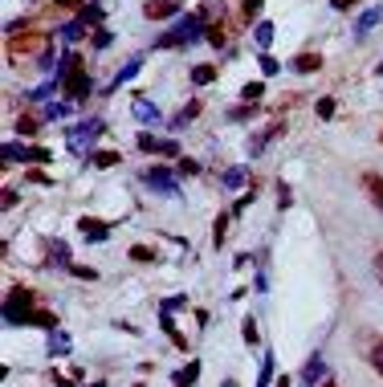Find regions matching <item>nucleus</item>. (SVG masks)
<instances>
[{
    "instance_id": "obj_14",
    "label": "nucleus",
    "mask_w": 383,
    "mask_h": 387,
    "mask_svg": "<svg viewBox=\"0 0 383 387\" xmlns=\"http://www.w3.org/2000/svg\"><path fill=\"white\" fill-rule=\"evenodd\" d=\"M379 21H383V9H379V4H375V9H367V13H359V21H355V37L363 41V37H367L371 29H375Z\"/></svg>"
},
{
    "instance_id": "obj_13",
    "label": "nucleus",
    "mask_w": 383,
    "mask_h": 387,
    "mask_svg": "<svg viewBox=\"0 0 383 387\" xmlns=\"http://www.w3.org/2000/svg\"><path fill=\"white\" fill-rule=\"evenodd\" d=\"M290 69H294V74H318V69H322V53H314V49H310V53H298V57L290 62Z\"/></svg>"
},
{
    "instance_id": "obj_25",
    "label": "nucleus",
    "mask_w": 383,
    "mask_h": 387,
    "mask_svg": "<svg viewBox=\"0 0 383 387\" xmlns=\"http://www.w3.org/2000/svg\"><path fill=\"white\" fill-rule=\"evenodd\" d=\"M208 82H217V65H196L192 69V86H208Z\"/></svg>"
},
{
    "instance_id": "obj_23",
    "label": "nucleus",
    "mask_w": 383,
    "mask_h": 387,
    "mask_svg": "<svg viewBox=\"0 0 383 387\" xmlns=\"http://www.w3.org/2000/svg\"><path fill=\"white\" fill-rule=\"evenodd\" d=\"M41 118H45V114H21L17 130H21V135H41V130H37V127H41Z\"/></svg>"
},
{
    "instance_id": "obj_42",
    "label": "nucleus",
    "mask_w": 383,
    "mask_h": 387,
    "mask_svg": "<svg viewBox=\"0 0 383 387\" xmlns=\"http://www.w3.org/2000/svg\"><path fill=\"white\" fill-rule=\"evenodd\" d=\"M241 335H245V342H257V330H253L249 318H245V326H241Z\"/></svg>"
},
{
    "instance_id": "obj_1",
    "label": "nucleus",
    "mask_w": 383,
    "mask_h": 387,
    "mask_svg": "<svg viewBox=\"0 0 383 387\" xmlns=\"http://www.w3.org/2000/svg\"><path fill=\"white\" fill-rule=\"evenodd\" d=\"M8 62L13 65H45L50 69L53 62V37L45 29H25V21L8 25Z\"/></svg>"
},
{
    "instance_id": "obj_40",
    "label": "nucleus",
    "mask_w": 383,
    "mask_h": 387,
    "mask_svg": "<svg viewBox=\"0 0 383 387\" xmlns=\"http://www.w3.org/2000/svg\"><path fill=\"white\" fill-rule=\"evenodd\" d=\"M355 4H359V0H331L334 13H347V9H355Z\"/></svg>"
},
{
    "instance_id": "obj_27",
    "label": "nucleus",
    "mask_w": 383,
    "mask_h": 387,
    "mask_svg": "<svg viewBox=\"0 0 383 387\" xmlns=\"http://www.w3.org/2000/svg\"><path fill=\"white\" fill-rule=\"evenodd\" d=\"M245 179H249V172H245V167H229V172L220 176V184H224V188H241Z\"/></svg>"
},
{
    "instance_id": "obj_10",
    "label": "nucleus",
    "mask_w": 383,
    "mask_h": 387,
    "mask_svg": "<svg viewBox=\"0 0 383 387\" xmlns=\"http://www.w3.org/2000/svg\"><path fill=\"white\" fill-rule=\"evenodd\" d=\"M298 383H302V387H318V383H326V363H322V355H310V359H306V367H302Z\"/></svg>"
},
{
    "instance_id": "obj_30",
    "label": "nucleus",
    "mask_w": 383,
    "mask_h": 387,
    "mask_svg": "<svg viewBox=\"0 0 383 387\" xmlns=\"http://www.w3.org/2000/svg\"><path fill=\"white\" fill-rule=\"evenodd\" d=\"M261 78H278V74H282V62H278V57H269V53H261Z\"/></svg>"
},
{
    "instance_id": "obj_7",
    "label": "nucleus",
    "mask_w": 383,
    "mask_h": 387,
    "mask_svg": "<svg viewBox=\"0 0 383 387\" xmlns=\"http://www.w3.org/2000/svg\"><path fill=\"white\" fill-rule=\"evenodd\" d=\"M4 163H50V147H21V143H4Z\"/></svg>"
},
{
    "instance_id": "obj_34",
    "label": "nucleus",
    "mask_w": 383,
    "mask_h": 387,
    "mask_svg": "<svg viewBox=\"0 0 383 387\" xmlns=\"http://www.w3.org/2000/svg\"><path fill=\"white\" fill-rule=\"evenodd\" d=\"M261 94H265V82H249V86L241 90V98H249V102H257Z\"/></svg>"
},
{
    "instance_id": "obj_19",
    "label": "nucleus",
    "mask_w": 383,
    "mask_h": 387,
    "mask_svg": "<svg viewBox=\"0 0 383 387\" xmlns=\"http://www.w3.org/2000/svg\"><path fill=\"white\" fill-rule=\"evenodd\" d=\"M208 41H212V49L229 45V21H224V16H217V21L208 25Z\"/></svg>"
},
{
    "instance_id": "obj_15",
    "label": "nucleus",
    "mask_w": 383,
    "mask_h": 387,
    "mask_svg": "<svg viewBox=\"0 0 383 387\" xmlns=\"http://www.w3.org/2000/svg\"><path fill=\"white\" fill-rule=\"evenodd\" d=\"M159 326H164V335H167V339H171V342H176L180 351H183V347H188V339H183V335H180V326H176V318H171V310H167V306H159Z\"/></svg>"
},
{
    "instance_id": "obj_26",
    "label": "nucleus",
    "mask_w": 383,
    "mask_h": 387,
    "mask_svg": "<svg viewBox=\"0 0 383 387\" xmlns=\"http://www.w3.org/2000/svg\"><path fill=\"white\" fill-rule=\"evenodd\" d=\"M314 111H318V118H322V123H331L334 111H338V102H334L331 94H322V98H318V106H314Z\"/></svg>"
},
{
    "instance_id": "obj_36",
    "label": "nucleus",
    "mask_w": 383,
    "mask_h": 387,
    "mask_svg": "<svg viewBox=\"0 0 383 387\" xmlns=\"http://www.w3.org/2000/svg\"><path fill=\"white\" fill-rule=\"evenodd\" d=\"M229 216H233V212H220V216H217V232H212V245H224V225H229Z\"/></svg>"
},
{
    "instance_id": "obj_6",
    "label": "nucleus",
    "mask_w": 383,
    "mask_h": 387,
    "mask_svg": "<svg viewBox=\"0 0 383 387\" xmlns=\"http://www.w3.org/2000/svg\"><path fill=\"white\" fill-rule=\"evenodd\" d=\"M143 184L159 196H180V176H176L171 167H147V172H143Z\"/></svg>"
},
{
    "instance_id": "obj_18",
    "label": "nucleus",
    "mask_w": 383,
    "mask_h": 387,
    "mask_svg": "<svg viewBox=\"0 0 383 387\" xmlns=\"http://www.w3.org/2000/svg\"><path fill=\"white\" fill-rule=\"evenodd\" d=\"M78 228L86 232V241H106V237H110V225H106V220H90V216H82Z\"/></svg>"
},
{
    "instance_id": "obj_24",
    "label": "nucleus",
    "mask_w": 383,
    "mask_h": 387,
    "mask_svg": "<svg viewBox=\"0 0 383 387\" xmlns=\"http://www.w3.org/2000/svg\"><path fill=\"white\" fill-rule=\"evenodd\" d=\"M90 163L94 167H115V163H122V155L118 151H90Z\"/></svg>"
},
{
    "instance_id": "obj_35",
    "label": "nucleus",
    "mask_w": 383,
    "mask_h": 387,
    "mask_svg": "<svg viewBox=\"0 0 383 387\" xmlns=\"http://www.w3.org/2000/svg\"><path fill=\"white\" fill-rule=\"evenodd\" d=\"M90 45H94V49H106V45H110V29H106V25H102V29H94Z\"/></svg>"
},
{
    "instance_id": "obj_16",
    "label": "nucleus",
    "mask_w": 383,
    "mask_h": 387,
    "mask_svg": "<svg viewBox=\"0 0 383 387\" xmlns=\"http://www.w3.org/2000/svg\"><path fill=\"white\" fill-rule=\"evenodd\" d=\"M196 379H200V359H188V363H183V371L171 375V383H176V387H196Z\"/></svg>"
},
{
    "instance_id": "obj_3",
    "label": "nucleus",
    "mask_w": 383,
    "mask_h": 387,
    "mask_svg": "<svg viewBox=\"0 0 383 387\" xmlns=\"http://www.w3.org/2000/svg\"><path fill=\"white\" fill-rule=\"evenodd\" d=\"M196 41H208V13L176 16V25H167L164 37H155V49H188Z\"/></svg>"
},
{
    "instance_id": "obj_46",
    "label": "nucleus",
    "mask_w": 383,
    "mask_h": 387,
    "mask_svg": "<svg viewBox=\"0 0 383 387\" xmlns=\"http://www.w3.org/2000/svg\"><path fill=\"white\" fill-rule=\"evenodd\" d=\"M57 4H82V0H57Z\"/></svg>"
},
{
    "instance_id": "obj_9",
    "label": "nucleus",
    "mask_w": 383,
    "mask_h": 387,
    "mask_svg": "<svg viewBox=\"0 0 383 387\" xmlns=\"http://www.w3.org/2000/svg\"><path fill=\"white\" fill-rule=\"evenodd\" d=\"M183 0H147L143 4V16L147 21H171V16H180Z\"/></svg>"
},
{
    "instance_id": "obj_38",
    "label": "nucleus",
    "mask_w": 383,
    "mask_h": 387,
    "mask_svg": "<svg viewBox=\"0 0 383 387\" xmlns=\"http://www.w3.org/2000/svg\"><path fill=\"white\" fill-rule=\"evenodd\" d=\"M367 188L375 192V204L383 208V179H375V176H367Z\"/></svg>"
},
{
    "instance_id": "obj_20",
    "label": "nucleus",
    "mask_w": 383,
    "mask_h": 387,
    "mask_svg": "<svg viewBox=\"0 0 383 387\" xmlns=\"http://www.w3.org/2000/svg\"><path fill=\"white\" fill-rule=\"evenodd\" d=\"M273 21H257V25H253V41H257V49H261V53H265L269 45H273Z\"/></svg>"
},
{
    "instance_id": "obj_12",
    "label": "nucleus",
    "mask_w": 383,
    "mask_h": 387,
    "mask_svg": "<svg viewBox=\"0 0 383 387\" xmlns=\"http://www.w3.org/2000/svg\"><path fill=\"white\" fill-rule=\"evenodd\" d=\"M131 114L139 118V123H147V127H155V123L164 118V114H159V106H155L151 98H135V102H131Z\"/></svg>"
},
{
    "instance_id": "obj_11",
    "label": "nucleus",
    "mask_w": 383,
    "mask_h": 387,
    "mask_svg": "<svg viewBox=\"0 0 383 387\" xmlns=\"http://www.w3.org/2000/svg\"><path fill=\"white\" fill-rule=\"evenodd\" d=\"M139 69H143V53H135L131 62L122 65V69H118L115 78H110V86H106V94H115V90H122V86H127V82L135 78V74H139Z\"/></svg>"
},
{
    "instance_id": "obj_5",
    "label": "nucleus",
    "mask_w": 383,
    "mask_h": 387,
    "mask_svg": "<svg viewBox=\"0 0 383 387\" xmlns=\"http://www.w3.org/2000/svg\"><path fill=\"white\" fill-rule=\"evenodd\" d=\"M102 135H106V123L102 118H86L78 127H69V151L74 155H90V147L98 143Z\"/></svg>"
},
{
    "instance_id": "obj_22",
    "label": "nucleus",
    "mask_w": 383,
    "mask_h": 387,
    "mask_svg": "<svg viewBox=\"0 0 383 387\" xmlns=\"http://www.w3.org/2000/svg\"><path fill=\"white\" fill-rule=\"evenodd\" d=\"M196 114H200V98H192V102H188V106H183L180 114H176V118H171V130L188 127V123H192V118H196Z\"/></svg>"
},
{
    "instance_id": "obj_8",
    "label": "nucleus",
    "mask_w": 383,
    "mask_h": 387,
    "mask_svg": "<svg viewBox=\"0 0 383 387\" xmlns=\"http://www.w3.org/2000/svg\"><path fill=\"white\" fill-rule=\"evenodd\" d=\"M139 151H151V155H164V159H180V143L176 139H155L151 130H139Z\"/></svg>"
},
{
    "instance_id": "obj_2",
    "label": "nucleus",
    "mask_w": 383,
    "mask_h": 387,
    "mask_svg": "<svg viewBox=\"0 0 383 387\" xmlns=\"http://www.w3.org/2000/svg\"><path fill=\"white\" fill-rule=\"evenodd\" d=\"M4 326H41V330H57V318L50 310H37V293L25 286H13L4 298Z\"/></svg>"
},
{
    "instance_id": "obj_21",
    "label": "nucleus",
    "mask_w": 383,
    "mask_h": 387,
    "mask_svg": "<svg viewBox=\"0 0 383 387\" xmlns=\"http://www.w3.org/2000/svg\"><path fill=\"white\" fill-rule=\"evenodd\" d=\"M282 130H285V123H269V127L261 130V135H253V147H249V151H253V155H261V147H265L269 139H278Z\"/></svg>"
},
{
    "instance_id": "obj_17",
    "label": "nucleus",
    "mask_w": 383,
    "mask_h": 387,
    "mask_svg": "<svg viewBox=\"0 0 383 387\" xmlns=\"http://www.w3.org/2000/svg\"><path fill=\"white\" fill-rule=\"evenodd\" d=\"M86 33H94V25H90V21H82V16H74V21H66V25H62V37H66L69 45H74V41H82Z\"/></svg>"
},
{
    "instance_id": "obj_28",
    "label": "nucleus",
    "mask_w": 383,
    "mask_h": 387,
    "mask_svg": "<svg viewBox=\"0 0 383 387\" xmlns=\"http://www.w3.org/2000/svg\"><path fill=\"white\" fill-rule=\"evenodd\" d=\"M261 13V0H241V25H253Z\"/></svg>"
},
{
    "instance_id": "obj_44",
    "label": "nucleus",
    "mask_w": 383,
    "mask_h": 387,
    "mask_svg": "<svg viewBox=\"0 0 383 387\" xmlns=\"http://www.w3.org/2000/svg\"><path fill=\"white\" fill-rule=\"evenodd\" d=\"M278 387H290V375H278Z\"/></svg>"
},
{
    "instance_id": "obj_43",
    "label": "nucleus",
    "mask_w": 383,
    "mask_h": 387,
    "mask_svg": "<svg viewBox=\"0 0 383 387\" xmlns=\"http://www.w3.org/2000/svg\"><path fill=\"white\" fill-rule=\"evenodd\" d=\"M375 277H379V286H383V253H375Z\"/></svg>"
},
{
    "instance_id": "obj_41",
    "label": "nucleus",
    "mask_w": 383,
    "mask_h": 387,
    "mask_svg": "<svg viewBox=\"0 0 383 387\" xmlns=\"http://www.w3.org/2000/svg\"><path fill=\"white\" fill-rule=\"evenodd\" d=\"M69 274H74V277H86V281H94V269H82V265H69Z\"/></svg>"
},
{
    "instance_id": "obj_31",
    "label": "nucleus",
    "mask_w": 383,
    "mask_h": 387,
    "mask_svg": "<svg viewBox=\"0 0 383 387\" xmlns=\"http://www.w3.org/2000/svg\"><path fill=\"white\" fill-rule=\"evenodd\" d=\"M41 114H45V118H66L69 106L66 102H41Z\"/></svg>"
},
{
    "instance_id": "obj_47",
    "label": "nucleus",
    "mask_w": 383,
    "mask_h": 387,
    "mask_svg": "<svg viewBox=\"0 0 383 387\" xmlns=\"http://www.w3.org/2000/svg\"><path fill=\"white\" fill-rule=\"evenodd\" d=\"M375 74H379V78H383V62H379V65H375Z\"/></svg>"
},
{
    "instance_id": "obj_29",
    "label": "nucleus",
    "mask_w": 383,
    "mask_h": 387,
    "mask_svg": "<svg viewBox=\"0 0 383 387\" xmlns=\"http://www.w3.org/2000/svg\"><path fill=\"white\" fill-rule=\"evenodd\" d=\"M257 387H273V355L261 359V371H257Z\"/></svg>"
},
{
    "instance_id": "obj_4",
    "label": "nucleus",
    "mask_w": 383,
    "mask_h": 387,
    "mask_svg": "<svg viewBox=\"0 0 383 387\" xmlns=\"http://www.w3.org/2000/svg\"><path fill=\"white\" fill-rule=\"evenodd\" d=\"M57 82H62V98H66V102H86V98L94 94V82H90V74L82 69V57H78V53H66V57H62Z\"/></svg>"
},
{
    "instance_id": "obj_33",
    "label": "nucleus",
    "mask_w": 383,
    "mask_h": 387,
    "mask_svg": "<svg viewBox=\"0 0 383 387\" xmlns=\"http://www.w3.org/2000/svg\"><path fill=\"white\" fill-rule=\"evenodd\" d=\"M131 261H139V265H151V261H155V249H147V245H135V249H131Z\"/></svg>"
},
{
    "instance_id": "obj_32",
    "label": "nucleus",
    "mask_w": 383,
    "mask_h": 387,
    "mask_svg": "<svg viewBox=\"0 0 383 387\" xmlns=\"http://www.w3.org/2000/svg\"><path fill=\"white\" fill-rule=\"evenodd\" d=\"M257 114V102H245V106H233L229 111V123H241V118H253Z\"/></svg>"
},
{
    "instance_id": "obj_48",
    "label": "nucleus",
    "mask_w": 383,
    "mask_h": 387,
    "mask_svg": "<svg viewBox=\"0 0 383 387\" xmlns=\"http://www.w3.org/2000/svg\"><path fill=\"white\" fill-rule=\"evenodd\" d=\"M135 387H147V383H135Z\"/></svg>"
},
{
    "instance_id": "obj_49",
    "label": "nucleus",
    "mask_w": 383,
    "mask_h": 387,
    "mask_svg": "<svg viewBox=\"0 0 383 387\" xmlns=\"http://www.w3.org/2000/svg\"><path fill=\"white\" fill-rule=\"evenodd\" d=\"M379 143H383V130H379Z\"/></svg>"
},
{
    "instance_id": "obj_39",
    "label": "nucleus",
    "mask_w": 383,
    "mask_h": 387,
    "mask_svg": "<svg viewBox=\"0 0 383 387\" xmlns=\"http://www.w3.org/2000/svg\"><path fill=\"white\" fill-rule=\"evenodd\" d=\"M180 172H183V176H196V172H200V163H196V159H180Z\"/></svg>"
},
{
    "instance_id": "obj_37",
    "label": "nucleus",
    "mask_w": 383,
    "mask_h": 387,
    "mask_svg": "<svg viewBox=\"0 0 383 387\" xmlns=\"http://www.w3.org/2000/svg\"><path fill=\"white\" fill-rule=\"evenodd\" d=\"M371 367H375V371L383 375V339L375 342V347H371Z\"/></svg>"
},
{
    "instance_id": "obj_45",
    "label": "nucleus",
    "mask_w": 383,
    "mask_h": 387,
    "mask_svg": "<svg viewBox=\"0 0 383 387\" xmlns=\"http://www.w3.org/2000/svg\"><path fill=\"white\" fill-rule=\"evenodd\" d=\"M318 387H338V383H334V379H326V383H318Z\"/></svg>"
}]
</instances>
